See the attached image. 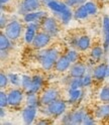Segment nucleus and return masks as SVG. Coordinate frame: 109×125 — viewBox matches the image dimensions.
<instances>
[{"label":"nucleus","mask_w":109,"mask_h":125,"mask_svg":"<svg viewBox=\"0 0 109 125\" xmlns=\"http://www.w3.org/2000/svg\"><path fill=\"white\" fill-rule=\"evenodd\" d=\"M91 54H92V57L94 59H100L101 57H102V54H103V50L101 49L100 46H96V48H94L92 50Z\"/></svg>","instance_id":"c756f323"},{"label":"nucleus","mask_w":109,"mask_h":125,"mask_svg":"<svg viewBox=\"0 0 109 125\" xmlns=\"http://www.w3.org/2000/svg\"><path fill=\"white\" fill-rule=\"evenodd\" d=\"M8 79H9V78H7L4 74H1V75H0V87H1V88L6 87L7 82H8Z\"/></svg>","instance_id":"72a5a7b5"},{"label":"nucleus","mask_w":109,"mask_h":125,"mask_svg":"<svg viewBox=\"0 0 109 125\" xmlns=\"http://www.w3.org/2000/svg\"><path fill=\"white\" fill-rule=\"evenodd\" d=\"M76 46L80 51H86V50H88L89 46H90V38L88 36H86V35L79 37L77 40Z\"/></svg>","instance_id":"6ab92c4d"},{"label":"nucleus","mask_w":109,"mask_h":125,"mask_svg":"<svg viewBox=\"0 0 109 125\" xmlns=\"http://www.w3.org/2000/svg\"><path fill=\"white\" fill-rule=\"evenodd\" d=\"M10 38L7 36L6 34H1L0 36V49H1L2 52L4 51H7L9 48H10V42H9Z\"/></svg>","instance_id":"5701e85b"},{"label":"nucleus","mask_w":109,"mask_h":125,"mask_svg":"<svg viewBox=\"0 0 109 125\" xmlns=\"http://www.w3.org/2000/svg\"><path fill=\"white\" fill-rule=\"evenodd\" d=\"M27 105H32V106H37L38 105V99L35 95V93H28L27 94V99H26Z\"/></svg>","instance_id":"393cba45"},{"label":"nucleus","mask_w":109,"mask_h":125,"mask_svg":"<svg viewBox=\"0 0 109 125\" xmlns=\"http://www.w3.org/2000/svg\"><path fill=\"white\" fill-rule=\"evenodd\" d=\"M45 5L49 7V8L57 13H62L63 11H65L69 6L66 5V3H61L59 1H56V0H44Z\"/></svg>","instance_id":"9d476101"},{"label":"nucleus","mask_w":109,"mask_h":125,"mask_svg":"<svg viewBox=\"0 0 109 125\" xmlns=\"http://www.w3.org/2000/svg\"><path fill=\"white\" fill-rule=\"evenodd\" d=\"M36 115V107L28 105L26 108L23 109L22 111V118L26 124H32L35 118Z\"/></svg>","instance_id":"6e6552de"},{"label":"nucleus","mask_w":109,"mask_h":125,"mask_svg":"<svg viewBox=\"0 0 109 125\" xmlns=\"http://www.w3.org/2000/svg\"><path fill=\"white\" fill-rule=\"evenodd\" d=\"M66 110V103L62 100H56L48 105V112L53 116H60Z\"/></svg>","instance_id":"7ed1b4c3"},{"label":"nucleus","mask_w":109,"mask_h":125,"mask_svg":"<svg viewBox=\"0 0 109 125\" xmlns=\"http://www.w3.org/2000/svg\"><path fill=\"white\" fill-rule=\"evenodd\" d=\"M43 86V79L42 77L40 76H35L33 78V81H32V86L30 88L28 89V93H37L40 91V89L42 88Z\"/></svg>","instance_id":"a211bd4d"},{"label":"nucleus","mask_w":109,"mask_h":125,"mask_svg":"<svg viewBox=\"0 0 109 125\" xmlns=\"http://www.w3.org/2000/svg\"><path fill=\"white\" fill-rule=\"evenodd\" d=\"M107 76H109V64H108V74H107Z\"/></svg>","instance_id":"79ce46f5"},{"label":"nucleus","mask_w":109,"mask_h":125,"mask_svg":"<svg viewBox=\"0 0 109 125\" xmlns=\"http://www.w3.org/2000/svg\"><path fill=\"white\" fill-rule=\"evenodd\" d=\"M21 24L17 20L10 21L5 27V34L8 36L10 40H16L20 36L21 33Z\"/></svg>","instance_id":"f03ea898"},{"label":"nucleus","mask_w":109,"mask_h":125,"mask_svg":"<svg viewBox=\"0 0 109 125\" xmlns=\"http://www.w3.org/2000/svg\"><path fill=\"white\" fill-rule=\"evenodd\" d=\"M70 65H71V62L67 58V56L61 57L56 62V70L58 72H65L70 68Z\"/></svg>","instance_id":"2eb2a0df"},{"label":"nucleus","mask_w":109,"mask_h":125,"mask_svg":"<svg viewBox=\"0 0 109 125\" xmlns=\"http://www.w3.org/2000/svg\"><path fill=\"white\" fill-rule=\"evenodd\" d=\"M84 116H85V113L82 110H78L71 114H68L64 118L63 122L67 124H81L83 123Z\"/></svg>","instance_id":"39448f33"},{"label":"nucleus","mask_w":109,"mask_h":125,"mask_svg":"<svg viewBox=\"0 0 109 125\" xmlns=\"http://www.w3.org/2000/svg\"><path fill=\"white\" fill-rule=\"evenodd\" d=\"M71 18H72V12L68 7L65 11H63L61 13V20L64 24H68V23L70 22V20H71Z\"/></svg>","instance_id":"b1692460"},{"label":"nucleus","mask_w":109,"mask_h":125,"mask_svg":"<svg viewBox=\"0 0 109 125\" xmlns=\"http://www.w3.org/2000/svg\"><path fill=\"white\" fill-rule=\"evenodd\" d=\"M85 6H86V8L89 12L90 15H93V14H96L97 12V6L95 3H93V2H86V3H84Z\"/></svg>","instance_id":"c85d7f7f"},{"label":"nucleus","mask_w":109,"mask_h":125,"mask_svg":"<svg viewBox=\"0 0 109 125\" xmlns=\"http://www.w3.org/2000/svg\"><path fill=\"white\" fill-rule=\"evenodd\" d=\"M89 15L90 14L86 8V6H85V4H82L79 8L76 9L74 16L76 19H83V18H86L87 16H89Z\"/></svg>","instance_id":"aec40b11"},{"label":"nucleus","mask_w":109,"mask_h":125,"mask_svg":"<svg viewBox=\"0 0 109 125\" xmlns=\"http://www.w3.org/2000/svg\"><path fill=\"white\" fill-rule=\"evenodd\" d=\"M44 30L45 32H48L51 35H56L58 33V25H57V22L54 18L52 17H45L44 21V24H43Z\"/></svg>","instance_id":"423d86ee"},{"label":"nucleus","mask_w":109,"mask_h":125,"mask_svg":"<svg viewBox=\"0 0 109 125\" xmlns=\"http://www.w3.org/2000/svg\"><path fill=\"white\" fill-rule=\"evenodd\" d=\"M82 80H83V86H84V87H87V86H89L91 84V77L89 75L83 76Z\"/></svg>","instance_id":"c9c22d12"},{"label":"nucleus","mask_w":109,"mask_h":125,"mask_svg":"<svg viewBox=\"0 0 109 125\" xmlns=\"http://www.w3.org/2000/svg\"><path fill=\"white\" fill-rule=\"evenodd\" d=\"M51 41V34L48 32H38L35 34V37L33 42V44L35 49H43Z\"/></svg>","instance_id":"20e7f679"},{"label":"nucleus","mask_w":109,"mask_h":125,"mask_svg":"<svg viewBox=\"0 0 109 125\" xmlns=\"http://www.w3.org/2000/svg\"><path fill=\"white\" fill-rule=\"evenodd\" d=\"M96 117L100 119L109 117V104H104L100 106L96 110Z\"/></svg>","instance_id":"412c9836"},{"label":"nucleus","mask_w":109,"mask_h":125,"mask_svg":"<svg viewBox=\"0 0 109 125\" xmlns=\"http://www.w3.org/2000/svg\"><path fill=\"white\" fill-rule=\"evenodd\" d=\"M8 104V95H6L3 91H1L0 92V106L4 108Z\"/></svg>","instance_id":"7c9ffc66"},{"label":"nucleus","mask_w":109,"mask_h":125,"mask_svg":"<svg viewBox=\"0 0 109 125\" xmlns=\"http://www.w3.org/2000/svg\"><path fill=\"white\" fill-rule=\"evenodd\" d=\"M58 96H59V93L56 89H49L42 95L41 102L44 105H49L52 102H54V101L58 100Z\"/></svg>","instance_id":"0eeeda50"},{"label":"nucleus","mask_w":109,"mask_h":125,"mask_svg":"<svg viewBox=\"0 0 109 125\" xmlns=\"http://www.w3.org/2000/svg\"><path fill=\"white\" fill-rule=\"evenodd\" d=\"M103 37H104V50L107 51L109 48V16L103 18Z\"/></svg>","instance_id":"dca6fc26"},{"label":"nucleus","mask_w":109,"mask_h":125,"mask_svg":"<svg viewBox=\"0 0 109 125\" xmlns=\"http://www.w3.org/2000/svg\"><path fill=\"white\" fill-rule=\"evenodd\" d=\"M22 96H23V94L20 90H18V89L11 90L8 94V103H9V105H11V106L19 105L21 103Z\"/></svg>","instance_id":"1a4fd4ad"},{"label":"nucleus","mask_w":109,"mask_h":125,"mask_svg":"<svg viewBox=\"0 0 109 125\" xmlns=\"http://www.w3.org/2000/svg\"><path fill=\"white\" fill-rule=\"evenodd\" d=\"M100 99L105 103L109 102V86H105V87L101 90L100 92Z\"/></svg>","instance_id":"cd10ccee"},{"label":"nucleus","mask_w":109,"mask_h":125,"mask_svg":"<svg viewBox=\"0 0 109 125\" xmlns=\"http://www.w3.org/2000/svg\"><path fill=\"white\" fill-rule=\"evenodd\" d=\"M8 1H9V0H0V3H1V4L3 5V4H6Z\"/></svg>","instance_id":"a19ab883"},{"label":"nucleus","mask_w":109,"mask_h":125,"mask_svg":"<svg viewBox=\"0 0 109 125\" xmlns=\"http://www.w3.org/2000/svg\"><path fill=\"white\" fill-rule=\"evenodd\" d=\"M81 94L82 92L80 91V89H71L69 91V102L70 103L77 102L81 97Z\"/></svg>","instance_id":"4be33fe9"},{"label":"nucleus","mask_w":109,"mask_h":125,"mask_svg":"<svg viewBox=\"0 0 109 125\" xmlns=\"http://www.w3.org/2000/svg\"><path fill=\"white\" fill-rule=\"evenodd\" d=\"M70 87L71 89H80L81 87H84L82 78H73V80L70 83Z\"/></svg>","instance_id":"a878e982"},{"label":"nucleus","mask_w":109,"mask_h":125,"mask_svg":"<svg viewBox=\"0 0 109 125\" xmlns=\"http://www.w3.org/2000/svg\"><path fill=\"white\" fill-rule=\"evenodd\" d=\"M46 17V13L44 12V11H36V12H28V13H25L24 17H23V19H24L25 22L27 23H30V22H35L37 20H41L43 18Z\"/></svg>","instance_id":"9b49d317"},{"label":"nucleus","mask_w":109,"mask_h":125,"mask_svg":"<svg viewBox=\"0 0 109 125\" xmlns=\"http://www.w3.org/2000/svg\"><path fill=\"white\" fill-rule=\"evenodd\" d=\"M37 27H38V25L35 22H30L27 25V28H26V31H25V35H24V40L27 43H30V42H33L34 37H35V31H36Z\"/></svg>","instance_id":"f8f14e48"},{"label":"nucleus","mask_w":109,"mask_h":125,"mask_svg":"<svg viewBox=\"0 0 109 125\" xmlns=\"http://www.w3.org/2000/svg\"><path fill=\"white\" fill-rule=\"evenodd\" d=\"M4 22H6V18H4V16H1V27H4Z\"/></svg>","instance_id":"4c0bfd02"},{"label":"nucleus","mask_w":109,"mask_h":125,"mask_svg":"<svg viewBox=\"0 0 109 125\" xmlns=\"http://www.w3.org/2000/svg\"><path fill=\"white\" fill-rule=\"evenodd\" d=\"M32 81H33V79L30 77L22 76L21 77V86H22V88L28 91V89L30 88V86H32Z\"/></svg>","instance_id":"bb28decb"},{"label":"nucleus","mask_w":109,"mask_h":125,"mask_svg":"<svg viewBox=\"0 0 109 125\" xmlns=\"http://www.w3.org/2000/svg\"><path fill=\"white\" fill-rule=\"evenodd\" d=\"M83 123L84 124H87V125H90V124H94V120H93V118L91 116L87 115V114H85L84 116V120H83Z\"/></svg>","instance_id":"f704fd0d"},{"label":"nucleus","mask_w":109,"mask_h":125,"mask_svg":"<svg viewBox=\"0 0 109 125\" xmlns=\"http://www.w3.org/2000/svg\"><path fill=\"white\" fill-rule=\"evenodd\" d=\"M40 60L44 70H51L58 60V52L54 49L46 50L40 56Z\"/></svg>","instance_id":"f257e3e1"},{"label":"nucleus","mask_w":109,"mask_h":125,"mask_svg":"<svg viewBox=\"0 0 109 125\" xmlns=\"http://www.w3.org/2000/svg\"><path fill=\"white\" fill-rule=\"evenodd\" d=\"M65 3H66L67 6H75V5H78V1H77V0H66Z\"/></svg>","instance_id":"e433bc0d"},{"label":"nucleus","mask_w":109,"mask_h":125,"mask_svg":"<svg viewBox=\"0 0 109 125\" xmlns=\"http://www.w3.org/2000/svg\"><path fill=\"white\" fill-rule=\"evenodd\" d=\"M21 7L23 12H33L40 7V1L38 0H23Z\"/></svg>","instance_id":"ddd939ff"},{"label":"nucleus","mask_w":109,"mask_h":125,"mask_svg":"<svg viewBox=\"0 0 109 125\" xmlns=\"http://www.w3.org/2000/svg\"><path fill=\"white\" fill-rule=\"evenodd\" d=\"M78 53L75 52V51H69L67 52V58L70 60V62H75L77 60H78Z\"/></svg>","instance_id":"2f4dec72"},{"label":"nucleus","mask_w":109,"mask_h":125,"mask_svg":"<svg viewBox=\"0 0 109 125\" xmlns=\"http://www.w3.org/2000/svg\"><path fill=\"white\" fill-rule=\"evenodd\" d=\"M78 1V5H82V4H84V2L86 1V0H77Z\"/></svg>","instance_id":"ea45409f"},{"label":"nucleus","mask_w":109,"mask_h":125,"mask_svg":"<svg viewBox=\"0 0 109 125\" xmlns=\"http://www.w3.org/2000/svg\"><path fill=\"white\" fill-rule=\"evenodd\" d=\"M107 74H108V66H106L105 64H101L97 66L94 70V72H93L94 78L97 80H103L107 76Z\"/></svg>","instance_id":"4468645a"},{"label":"nucleus","mask_w":109,"mask_h":125,"mask_svg":"<svg viewBox=\"0 0 109 125\" xmlns=\"http://www.w3.org/2000/svg\"><path fill=\"white\" fill-rule=\"evenodd\" d=\"M86 72V67L82 64H76L71 69V76L73 78H82Z\"/></svg>","instance_id":"f3484780"},{"label":"nucleus","mask_w":109,"mask_h":125,"mask_svg":"<svg viewBox=\"0 0 109 125\" xmlns=\"http://www.w3.org/2000/svg\"><path fill=\"white\" fill-rule=\"evenodd\" d=\"M8 78H9L11 84H13V85H15V86H18L19 83L21 82L20 78H18V76L15 75V74H10V75L8 76Z\"/></svg>","instance_id":"473e14b6"},{"label":"nucleus","mask_w":109,"mask_h":125,"mask_svg":"<svg viewBox=\"0 0 109 125\" xmlns=\"http://www.w3.org/2000/svg\"><path fill=\"white\" fill-rule=\"evenodd\" d=\"M0 115H1V118H2V117H4V110H3V107H1V109H0Z\"/></svg>","instance_id":"58836bf2"}]
</instances>
